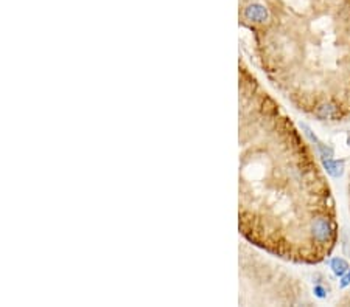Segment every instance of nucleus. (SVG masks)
<instances>
[{"mask_svg": "<svg viewBox=\"0 0 350 307\" xmlns=\"http://www.w3.org/2000/svg\"><path fill=\"white\" fill-rule=\"evenodd\" d=\"M243 18L249 24H265L269 21V11L262 4H251L243 10Z\"/></svg>", "mask_w": 350, "mask_h": 307, "instance_id": "1", "label": "nucleus"}, {"mask_svg": "<svg viewBox=\"0 0 350 307\" xmlns=\"http://www.w3.org/2000/svg\"><path fill=\"white\" fill-rule=\"evenodd\" d=\"M314 115L319 120H336L339 117V109L331 103H322L316 107Z\"/></svg>", "mask_w": 350, "mask_h": 307, "instance_id": "2", "label": "nucleus"}, {"mask_svg": "<svg viewBox=\"0 0 350 307\" xmlns=\"http://www.w3.org/2000/svg\"><path fill=\"white\" fill-rule=\"evenodd\" d=\"M322 165L325 168V171L333 175V177H341L344 172V161H336V160H331V158H324L322 160Z\"/></svg>", "mask_w": 350, "mask_h": 307, "instance_id": "3", "label": "nucleus"}, {"mask_svg": "<svg viewBox=\"0 0 350 307\" xmlns=\"http://www.w3.org/2000/svg\"><path fill=\"white\" fill-rule=\"evenodd\" d=\"M331 268H333V271H335V274H338V276H344V274L350 270L348 264L344 259H341V257H335V259L331 261Z\"/></svg>", "mask_w": 350, "mask_h": 307, "instance_id": "4", "label": "nucleus"}, {"mask_svg": "<svg viewBox=\"0 0 350 307\" xmlns=\"http://www.w3.org/2000/svg\"><path fill=\"white\" fill-rule=\"evenodd\" d=\"M314 295H316L317 298H325V290H324L322 287H319V285H316V287H314Z\"/></svg>", "mask_w": 350, "mask_h": 307, "instance_id": "5", "label": "nucleus"}, {"mask_svg": "<svg viewBox=\"0 0 350 307\" xmlns=\"http://www.w3.org/2000/svg\"><path fill=\"white\" fill-rule=\"evenodd\" d=\"M350 284V270L342 276V281H341V287H347Z\"/></svg>", "mask_w": 350, "mask_h": 307, "instance_id": "6", "label": "nucleus"}]
</instances>
